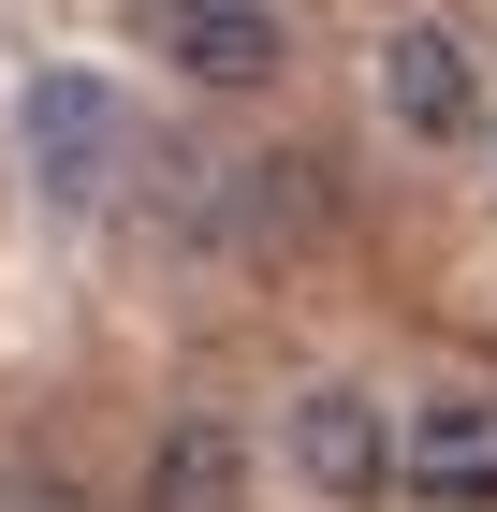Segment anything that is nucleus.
<instances>
[{"instance_id": "obj_1", "label": "nucleus", "mask_w": 497, "mask_h": 512, "mask_svg": "<svg viewBox=\"0 0 497 512\" xmlns=\"http://www.w3.org/2000/svg\"><path fill=\"white\" fill-rule=\"evenodd\" d=\"M15 147H30V191L44 205H103L117 161H132V103H117L88 59H44V74L15 88Z\"/></svg>"}, {"instance_id": "obj_2", "label": "nucleus", "mask_w": 497, "mask_h": 512, "mask_svg": "<svg viewBox=\"0 0 497 512\" xmlns=\"http://www.w3.org/2000/svg\"><path fill=\"white\" fill-rule=\"evenodd\" d=\"M278 454H293V483H307L322 512H366V498L395 483V410H381L366 381H307L293 410H278Z\"/></svg>"}, {"instance_id": "obj_3", "label": "nucleus", "mask_w": 497, "mask_h": 512, "mask_svg": "<svg viewBox=\"0 0 497 512\" xmlns=\"http://www.w3.org/2000/svg\"><path fill=\"white\" fill-rule=\"evenodd\" d=\"M381 118L410 132V147H468V132H483V59H468L439 15H395L381 30Z\"/></svg>"}, {"instance_id": "obj_4", "label": "nucleus", "mask_w": 497, "mask_h": 512, "mask_svg": "<svg viewBox=\"0 0 497 512\" xmlns=\"http://www.w3.org/2000/svg\"><path fill=\"white\" fill-rule=\"evenodd\" d=\"M395 483L439 512H483L497 498V395L454 381V395H424V410H395Z\"/></svg>"}, {"instance_id": "obj_5", "label": "nucleus", "mask_w": 497, "mask_h": 512, "mask_svg": "<svg viewBox=\"0 0 497 512\" xmlns=\"http://www.w3.org/2000/svg\"><path fill=\"white\" fill-rule=\"evenodd\" d=\"M147 44L191 88H278L293 74V15L278 0H176V15H147Z\"/></svg>"}, {"instance_id": "obj_6", "label": "nucleus", "mask_w": 497, "mask_h": 512, "mask_svg": "<svg viewBox=\"0 0 497 512\" xmlns=\"http://www.w3.org/2000/svg\"><path fill=\"white\" fill-rule=\"evenodd\" d=\"M322 205H337V191H322V161H307V147H264V161H234V176H220L205 235L264 264V249H307V235H322Z\"/></svg>"}, {"instance_id": "obj_7", "label": "nucleus", "mask_w": 497, "mask_h": 512, "mask_svg": "<svg viewBox=\"0 0 497 512\" xmlns=\"http://www.w3.org/2000/svg\"><path fill=\"white\" fill-rule=\"evenodd\" d=\"M147 512H249V439H234L220 410L161 425V454H147Z\"/></svg>"}, {"instance_id": "obj_8", "label": "nucleus", "mask_w": 497, "mask_h": 512, "mask_svg": "<svg viewBox=\"0 0 497 512\" xmlns=\"http://www.w3.org/2000/svg\"><path fill=\"white\" fill-rule=\"evenodd\" d=\"M132 15H176V0H132Z\"/></svg>"}]
</instances>
